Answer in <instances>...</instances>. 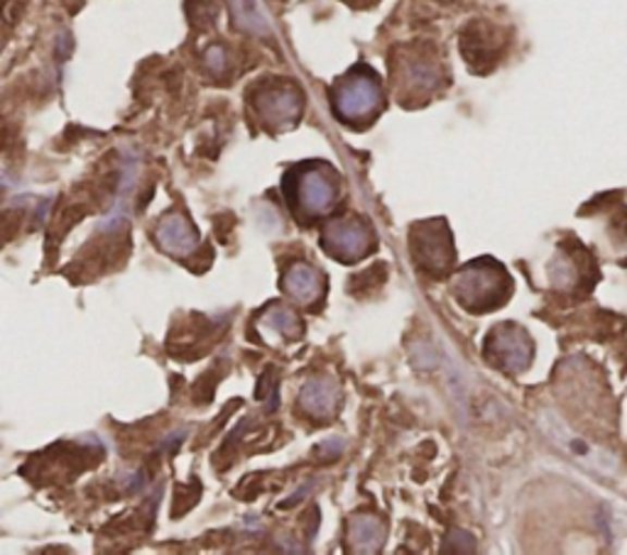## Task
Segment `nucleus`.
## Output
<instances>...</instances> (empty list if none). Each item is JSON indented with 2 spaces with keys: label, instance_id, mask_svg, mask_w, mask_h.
Segmentation results:
<instances>
[{
  "label": "nucleus",
  "instance_id": "4",
  "mask_svg": "<svg viewBox=\"0 0 627 555\" xmlns=\"http://www.w3.org/2000/svg\"><path fill=\"white\" fill-rule=\"evenodd\" d=\"M321 245L331 257L341 262H358L370 252L372 233L368 223L360 218H339L327 225L321 235Z\"/></svg>",
  "mask_w": 627,
  "mask_h": 555
},
{
  "label": "nucleus",
  "instance_id": "15",
  "mask_svg": "<svg viewBox=\"0 0 627 555\" xmlns=\"http://www.w3.org/2000/svg\"><path fill=\"white\" fill-rule=\"evenodd\" d=\"M348 3H358V0H348ZM362 3H370V0H362Z\"/></svg>",
  "mask_w": 627,
  "mask_h": 555
},
{
  "label": "nucleus",
  "instance_id": "12",
  "mask_svg": "<svg viewBox=\"0 0 627 555\" xmlns=\"http://www.w3.org/2000/svg\"><path fill=\"white\" fill-rule=\"evenodd\" d=\"M437 64L429 62L427 57H409L402 64V82L407 84L409 91H429L437 84Z\"/></svg>",
  "mask_w": 627,
  "mask_h": 555
},
{
  "label": "nucleus",
  "instance_id": "5",
  "mask_svg": "<svg viewBox=\"0 0 627 555\" xmlns=\"http://www.w3.org/2000/svg\"><path fill=\"white\" fill-rule=\"evenodd\" d=\"M485 358L493 360L500 370L522 372L532 362V341L519 325H497L485 341Z\"/></svg>",
  "mask_w": 627,
  "mask_h": 555
},
{
  "label": "nucleus",
  "instance_id": "6",
  "mask_svg": "<svg viewBox=\"0 0 627 555\" xmlns=\"http://www.w3.org/2000/svg\"><path fill=\"white\" fill-rule=\"evenodd\" d=\"M302 111V96L290 84H274L268 88H260L255 96V113L260 121L270 127V131H282L297 123Z\"/></svg>",
  "mask_w": 627,
  "mask_h": 555
},
{
  "label": "nucleus",
  "instance_id": "14",
  "mask_svg": "<svg viewBox=\"0 0 627 555\" xmlns=\"http://www.w3.org/2000/svg\"><path fill=\"white\" fill-rule=\"evenodd\" d=\"M233 17L243 29H250V33H268V23L258 8H255L253 0H231Z\"/></svg>",
  "mask_w": 627,
  "mask_h": 555
},
{
  "label": "nucleus",
  "instance_id": "10",
  "mask_svg": "<svg viewBox=\"0 0 627 555\" xmlns=\"http://www.w3.org/2000/svg\"><path fill=\"white\" fill-rule=\"evenodd\" d=\"M302 406L314 416H329L336 406V390H333V382L327 377H319V380L307 382V386L302 390Z\"/></svg>",
  "mask_w": 627,
  "mask_h": 555
},
{
  "label": "nucleus",
  "instance_id": "9",
  "mask_svg": "<svg viewBox=\"0 0 627 555\" xmlns=\"http://www.w3.org/2000/svg\"><path fill=\"white\" fill-rule=\"evenodd\" d=\"M323 289L321 274L309 264H294L292 270L284 274V292H287L294 301L309 306L319 299Z\"/></svg>",
  "mask_w": 627,
  "mask_h": 555
},
{
  "label": "nucleus",
  "instance_id": "1",
  "mask_svg": "<svg viewBox=\"0 0 627 555\" xmlns=\"http://www.w3.org/2000/svg\"><path fill=\"white\" fill-rule=\"evenodd\" d=\"M509 292H513V282H509L503 267L493 260H478L464 267L454 284L456 299L464 304L468 311L476 313L493 311L495 306L505 304Z\"/></svg>",
  "mask_w": 627,
  "mask_h": 555
},
{
  "label": "nucleus",
  "instance_id": "8",
  "mask_svg": "<svg viewBox=\"0 0 627 555\" xmlns=\"http://www.w3.org/2000/svg\"><path fill=\"white\" fill-rule=\"evenodd\" d=\"M157 243L170 255H189L196 250L199 237H196L192 223L182 213H170L157 225Z\"/></svg>",
  "mask_w": 627,
  "mask_h": 555
},
{
  "label": "nucleus",
  "instance_id": "2",
  "mask_svg": "<svg viewBox=\"0 0 627 555\" xmlns=\"http://www.w3.org/2000/svg\"><path fill=\"white\" fill-rule=\"evenodd\" d=\"M290 206L297 208L302 215H323L336 201V182L329 166L323 164H302L284 176Z\"/></svg>",
  "mask_w": 627,
  "mask_h": 555
},
{
  "label": "nucleus",
  "instance_id": "3",
  "mask_svg": "<svg viewBox=\"0 0 627 555\" xmlns=\"http://www.w3.org/2000/svg\"><path fill=\"white\" fill-rule=\"evenodd\" d=\"M333 106L343 123H362L370 121L380 111L382 94L376 76L368 72H351L343 76L336 91H333Z\"/></svg>",
  "mask_w": 627,
  "mask_h": 555
},
{
  "label": "nucleus",
  "instance_id": "13",
  "mask_svg": "<svg viewBox=\"0 0 627 555\" xmlns=\"http://www.w3.org/2000/svg\"><path fill=\"white\" fill-rule=\"evenodd\" d=\"M258 329L262 335L272 331L274 333L272 343H278L280 338H294V333L299 331V321H297V316L287 309H272L262 316Z\"/></svg>",
  "mask_w": 627,
  "mask_h": 555
},
{
  "label": "nucleus",
  "instance_id": "7",
  "mask_svg": "<svg viewBox=\"0 0 627 555\" xmlns=\"http://www.w3.org/2000/svg\"><path fill=\"white\" fill-rule=\"evenodd\" d=\"M454 245L448 240L446 227L441 231H425L415 237V257L427 272H446V267L454 262Z\"/></svg>",
  "mask_w": 627,
  "mask_h": 555
},
{
  "label": "nucleus",
  "instance_id": "11",
  "mask_svg": "<svg viewBox=\"0 0 627 555\" xmlns=\"http://www.w3.org/2000/svg\"><path fill=\"white\" fill-rule=\"evenodd\" d=\"M385 539V529L376 517H356L351 523V546L358 553H376Z\"/></svg>",
  "mask_w": 627,
  "mask_h": 555
}]
</instances>
